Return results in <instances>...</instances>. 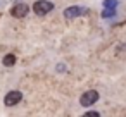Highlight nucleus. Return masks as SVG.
Instances as JSON below:
<instances>
[{
	"instance_id": "nucleus-5",
	"label": "nucleus",
	"mask_w": 126,
	"mask_h": 117,
	"mask_svg": "<svg viewBox=\"0 0 126 117\" xmlns=\"http://www.w3.org/2000/svg\"><path fill=\"white\" fill-rule=\"evenodd\" d=\"M28 12H30V7H28L26 4H16V5L11 9V14H12L14 17H17V19H23L24 16H28Z\"/></svg>"
},
{
	"instance_id": "nucleus-1",
	"label": "nucleus",
	"mask_w": 126,
	"mask_h": 117,
	"mask_svg": "<svg viewBox=\"0 0 126 117\" xmlns=\"http://www.w3.org/2000/svg\"><path fill=\"white\" fill-rule=\"evenodd\" d=\"M33 11L38 16H47L50 11H54V4L48 2V0H36L33 4Z\"/></svg>"
},
{
	"instance_id": "nucleus-7",
	"label": "nucleus",
	"mask_w": 126,
	"mask_h": 117,
	"mask_svg": "<svg viewBox=\"0 0 126 117\" xmlns=\"http://www.w3.org/2000/svg\"><path fill=\"white\" fill-rule=\"evenodd\" d=\"M117 0H104V7L105 9H116Z\"/></svg>"
},
{
	"instance_id": "nucleus-4",
	"label": "nucleus",
	"mask_w": 126,
	"mask_h": 117,
	"mask_svg": "<svg viewBox=\"0 0 126 117\" xmlns=\"http://www.w3.org/2000/svg\"><path fill=\"white\" fill-rule=\"evenodd\" d=\"M21 100H23V93L17 91V90H14V91H9V93L5 95L4 103H5L7 107H14V105H17Z\"/></svg>"
},
{
	"instance_id": "nucleus-9",
	"label": "nucleus",
	"mask_w": 126,
	"mask_h": 117,
	"mask_svg": "<svg viewBox=\"0 0 126 117\" xmlns=\"http://www.w3.org/2000/svg\"><path fill=\"white\" fill-rule=\"evenodd\" d=\"M98 112H86V117H98Z\"/></svg>"
},
{
	"instance_id": "nucleus-3",
	"label": "nucleus",
	"mask_w": 126,
	"mask_h": 117,
	"mask_svg": "<svg viewBox=\"0 0 126 117\" xmlns=\"http://www.w3.org/2000/svg\"><path fill=\"white\" fill-rule=\"evenodd\" d=\"M98 98H100V95H98L95 90H90V91H86V93H83V95H81L79 103H81V107H92Z\"/></svg>"
},
{
	"instance_id": "nucleus-8",
	"label": "nucleus",
	"mask_w": 126,
	"mask_h": 117,
	"mask_svg": "<svg viewBox=\"0 0 126 117\" xmlns=\"http://www.w3.org/2000/svg\"><path fill=\"white\" fill-rule=\"evenodd\" d=\"M112 16H116V9H105L104 12H102V17H112Z\"/></svg>"
},
{
	"instance_id": "nucleus-2",
	"label": "nucleus",
	"mask_w": 126,
	"mask_h": 117,
	"mask_svg": "<svg viewBox=\"0 0 126 117\" xmlns=\"http://www.w3.org/2000/svg\"><path fill=\"white\" fill-rule=\"evenodd\" d=\"M88 14V9L86 7H81V5H71L64 11V17L66 19H74V17H79V16H85Z\"/></svg>"
},
{
	"instance_id": "nucleus-6",
	"label": "nucleus",
	"mask_w": 126,
	"mask_h": 117,
	"mask_svg": "<svg viewBox=\"0 0 126 117\" xmlns=\"http://www.w3.org/2000/svg\"><path fill=\"white\" fill-rule=\"evenodd\" d=\"M2 64H4L5 67H12V65L16 64V55H14V53H7V55H4Z\"/></svg>"
}]
</instances>
